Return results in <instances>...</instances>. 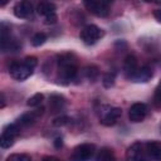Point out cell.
Masks as SVG:
<instances>
[{"mask_svg": "<svg viewBox=\"0 0 161 161\" xmlns=\"http://www.w3.org/2000/svg\"><path fill=\"white\" fill-rule=\"evenodd\" d=\"M42 161H60V160L57 158V157H54V156H45Z\"/></svg>", "mask_w": 161, "mask_h": 161, "instance_id": "484cf974", "label": "cell"}, {"mask_svg": "<svg viewBox=\"0 0 161 161\" xmlns=\"http://www.w3.org/2000/svg\"><path fill=\"white\" fill-rule=\"evenodd\" d=\"M55 21H57V15L55 14H52V15L44 18V23L45 24H54Z\"/></svg>", "mask_w": 161, "mask_h": 161, "instance_id": "d4e9b609", "label": "cell"}, {"mask_svg": "<svg viewBox=\"0 0 161 161\" xmlns=\"http://www.w3.org/2000/svg\"><path fill=\"white\" fill-rule=\"evenodd\" d=\"M80 40L87 44V45H92L94 44L96 42H98L102 36H103V30L94 25V24H89V25H86L82 30H80Z\"/></svg>", "mask_w": 161, "mask_h": 161, "instance_id": "3957f363", "label": "cell"}, {"mask_svg": "<svg viewBox=\"0 0 161 161\" xmlns=\"http://www.w3.org/2000/svg\"><path fill=\"white\" fill-rule=\"evenodd\" d=\"M43 113H44V108H43V107L36 108V109H34V111H30V112H28V113L21 114V116L16 119L15 123H16L20 128H21V127H28V126L35 123V122L38 121V118L42 117Z\"/></svg>", "mask_w": 161, "mask_h": 161, "instance_id": "ba28073f", "label": "cell"}, {"mask_svg": "<svg viewBox=\"0 0 161 161\" xmlns=\"http://www.w3.org/2000/svg\"><path fill=\"white\" fill-rule=\"evenodd\" d=\"M153 15H155V18H156V20H158V21L161 23V9H158V10H156V11L153 13Z\"/></svg>", "mask_w": 161, "mask_h": 161, "instance_id": "83f0119b", "label": "cell"}, {"mask_svg": "<svg viewBox=\"0 0 161 161\" xmlns=\"http://www.w3.org/2000/svg\"><path fill=\"white\" fill-rule=\"evenodd\" d=\"M62 145H63V141H62V138H57L55 141H54V146L57 147V148H59V147H62Z\"/></svg>", "mask_w": 161, "mask_h": 161, "instance_id": "4316f807", "label": "cell"}, {"mask_svg": "<svg viewBox=\"0 0 161 161\" xmlns=\"http://www.w3.org/2000/svg\"><path fill=\"white\" fill-rule=\"evenodd\" d=\"M153 101H155V104L161 108V80L158 82V84H157V87H156V89H155Z\"/></svg>", "mask_w": 161, "mask_h": 161, "instance_id": "603a6c76", "label": "cell"}, {"mask_svg": "<svg viewBox=\"0 0 161 161\" xmlns=\"http://www.w3.org/2000/svg\"><path fill=\"white\" fill-rule=\"evenodd\" d=\"M69 123V117L67 116H60V117H57L54 121H53V125L55 127H62V126H65Z\"/></svg>", "mask_w": 161, "mask_h": 161, "instance_id": "7402d4cb", "label": "cell"}, {"mask_svg": "<svg viewBox=\"0 0 161 161\" xmlns=\"http://www.w3.org/2000/svg\"><path fill=\"white\" fill-rule=\"evenodd\" d=\"M83 4L87 10L99 18H106L109 14V4L106 1H84Z\"/></svg>", "mask_w": 161, "mask_h": 161, "instance_id": "52a82bcc", "label": "cell"}, {"mask_svg": "<svg viewBox=\"0 0 161 161\" xmlns=\"http://www.w3.org/2000/svg\"><path fill=\"white\" fill-rule=\"evenodd\" d=\"M36 64L38 60L35 57H26L21 62H13L9 65V73L16 80H25L33 74Z\"/></svg>", "mask_w": 161, "mask_h": 161, "instance_id": "7a4b0ae2", "label": "cell"}, {"mask_svg": "<svg viewBox=\"0 0 161 161\" xmlns=\"http://www.w3.org/2000/svg\"><path fill=\"white\" fill-rule=\"evenodd\" d=\"M13 10H14V15H15L16 18H19V19L29 18V16L33 14V11H34L33 4H31L30 1H25V0L18 1V3L14 5Z\"/></svg>", "mask_w": 161, "mask_h": 161, "instance_id": "30bf717a", "label": "cell"}, {"mask_svg": "<svg viewBox=\"0 0 161 161\" xmlns=\"http://www.w3.org/2000/svg\"><path fill=\"white\" fill-rule=\"evenodd\" d=\"M127 161H151L145 147V142H135L132 143L126 152Z\"/></svg>", "mask_w": 161, "mask_h": 161, "instance_id": "5b68a950", "label": "cell"}, {"mask_svg": "<svg viewBox=\"0 0 161 161\" xmlns=\"http://www.w3.org/2000/svg\"><path fill=\"white\" fill-rule=\"evenodd\" d=\"M152 78V70L150 67L143 65V67H138V69L136 70V73L133 74V77L131 78V80L133 82H138V83H146Z\"/></svg>", "mask_w": 161, "mask_h": 161, "instance_id": "5bb4252c", "label": "cell"}, {"mask_svg": "<svg viewBox=\"0 0 161 161\" xmlns=\"http://www.w3.org/2000/svg\"><path fill=\"white\" fill-rule=\"evenodd\" d=\"M43 101H44L43 93H35V94H33V96L28 99L26 104H28L29 107H39V106L43 103Z\"/></svg>", "mask_w": 161, "mask_h": 161, "instance_id": "ac0fdd59", "label": "cell"}, {"mask_svg": "<svg viewBox=\"0 0 161 161\" xmlns=\"http://www.w3.org/2000/svg\"><path fill=\"white\" fill-rule=\"evenodd\" d=\"M94 145L92 143H82V145H78L70 157H69V161H89L92 158V156L94 155Z\"/></svg>", "mask_w": 161, "mask_h": 161, "instance_id": "8992f818", "label": "cell"}, {"mask_svg": "<svg viewBox=\"0 0 161 161\" xmlns=\"http://www.w3.org/2000/svg\"><path fill=\"white\" fill-rule=\"evenodd\" d=\"M57 64H58V79L63 84H68L75 78L78 68H77L75 57L73 54L64 53V54L58 55Z\"/></svg>", "mask_w": 161, "mask_h": 161, "instance_id": "6da1fadb", "label": "cell"}, {"mask_svg": "<svg viewBox=\"0 0 161 161\" xmlns=\"http://www.w3.org/2000/svg\"><path fill=\"white\" fill-rule=\"evenodd\" d=\"M45 40H47V35L44 34V33H36L33 38H31V44L34 45V47H40V45H43L44 43H45Z\"/></svg>", "mask_w": 161, "mask_h": 161, "instance_id": "ffe728a7", "label": "cell"}, {"mask_svg": "<svg viewBox=\"0 0 161 161\" xmlns=\"http://www.w3.org/2000/svg\"><path fill=\"white\" fill-rule=\"evenodd\" d=\"M20 127L16 123H9L6 125L3 131H1V136H0V146L1 148H9L10 146L14 145L15 137L19 135Z\"/></svg>", "mask_w": 161, "mask_h": 161, "instance_id": "277c9868", "label": "cell"}, {"mask_svg": "<svg viewBox=\"0 0 161 161\" xmlns=\"http://www.w3.org/2000/svg\"><path fill=\"white\" fill-rule=\"evenodd\" d=\"M5 161H31V157L26 153H13Z\"/></svg>", "mask_w": 161, "mask_h": 161, "instance_id": "44dd1931", "label": "cell"}, {"mask_svg": "<svg viewBox=\"0 0 161 161\" xmlns=\"http://www.w3.org/2000/svg\"><path fill=\"white\" fill-rule=\"evenodd\" d=\"M65 106V98L60 94H52L49 97V107L53 109V112H58L63 109Z\"/></svg>", "mask_w": 161, "mask_h": 161, "instance_id": "2e32d148", "label": "cell"}, {"mask_svg": "<svg viewBox=\"0 0 161 161\" xmlns=\"http://www.w3.org/2000/svg\"><path fill=\"white\" fill-rule=\"evenodd\" d=\"M84 73H86V75H87L88 79H94V78L97 77V74H98L96 67H87V68L84 69Z\"/></svg>", "mask_w": 161, "mask_h": 161, "instance_id": "cb8c5ba5", "label": "cell"}, {"mask_svg": "<svg viewBox=\"0 0 161 161\" xmlns=\"http://www.w3.org/2000/svg\"><path fill=\"white\" fill-rule=\"evenodd\" d=\"M147 114V106L145 103H133L131 107H130V111H128V118L131 122L133 123H138L141 121L145 119Z\"/></svg>", "mask_w": 161, "mask_h": 161, "instance_id": "9c48e42d", "label": "cell"}, {"mask_svg": "<svg viewBox=\"0 0 161 161\" xmlns=\"http://www.w3.org/2000/svg\"><path fill=\"white\" fill-rule=\"evenodd\" d=\"M145 147L151 161H161V142L147 141L145 142Z\"/></svg>", "mask_w": 161, "mask_h": 161, "instance_id": "7c38bea8", "label": "cell"}, {"mask_svg": "<svg viewBox=\"0 0 161 161\" xmlns=\"http://www.w3.org/2000/svg\"><path fill=\"white\" fill-rule=\"evenodd\" d=\"M96 161H116V157L111 148L103 147L98 151V153L96 156Z\"/></svg>", "mask_w": 161, "mask_h": 161, "instance_id": "e0dca14e", "label": "cell"}, {"mask_svg": "<svg viewBox=\"0 0 161 161\" xmlns=\"http://www.w3.org/2000/svg\"><path fill=\"white\" fill-rule=\"evenodd\" d=\"M114 79H116V72H108L104 74L103 77V86L106 88H111L114 84Z\"/></svg>", "mask_w": 161, "mask_h": 161, "instance_id": "d6986e66", "label": "cell"}, {"mask_svg": "<svg viewBox=\"0 0 161 161\" xmlns=\"http://www.w3.org/2000/svg\"><path fill=\"white\" fill-rule=\"evenodd\" d=\"M138 69V63H137V58L133 54H128L125 58V63H123V70L125 74L128 79H131L133 77V74L136 73V70Z\"/></svg>", "mask_w": 161, "mask_h": 161, "instance_id": "4fadbf2b", "label": "cell"}, {"mask_svg": "<svg viewBox=\"0 0 161 161\" xmlns=\"http://www.w3.org/2000/svg\"><path fill=\"white\" fill-rule=\"evenodd\" d=\"M121 114H122V109L121 108H118V107H113V108H109L106 113H104V116L101 118V123L103 125V126H113V125H116L117 123V121H118V118L121 117Z\"/></svg>", "mask_w": 161, "mask_h": 161, "instance_id": "8fae6325", "label": "cell"}, {"mask_svg": "<svg viewBox=\"0 0 161 161\" xmlns=\"http://www.w3.org/2000/svg\"><path fill=\"white\" fill-rule=\"evenodd\" d=\"M55 9H57L55 5L53 3H50V1H42L36 6L38 14L44 16V18H47V16H49L52 14H55Z\"/></svg>", "mask_w": 161, "mask_h": 161, "instance_id": "9a60e30c", "label": "cell"}]
</instances>
